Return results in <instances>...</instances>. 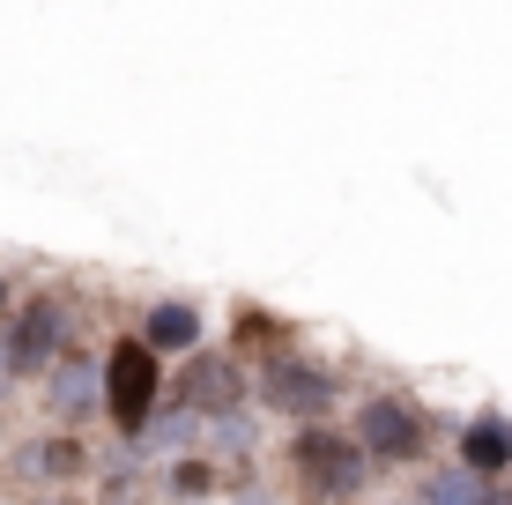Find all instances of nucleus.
Listing matches in <instances>:
<instances>
[{"label": "nucleus", "mask_w": 512, "mask_h": 505, "mask_svg": "<svg viewBox=\"0 0 512 505\" xmlns=\"http://www.w3.org/2000/svg\"><path fill=\"white\" fill-rule=\"evenodd\" d=\"M104 394H112V416H119L127 431L149 416V394H156V357H149V342H127V350L112 357V379H104Z\"/></svg>", "instance_id": "1"}, {"label": "nucleus", "mask_w": 512, "mask_h": 505, "mask_svg": "<svg viewBox=\"0 0 512 505\" xmlns=\"http://www.w3.org/2000/svg\"><path fill=\"white\" fill-rule=\"evenodd\" d=\"M268 402H275V409H297V416H320V409H327V379H320V372H297V364H282V372L268 379Z\"/></svg>", "instance_id": "2"}, {"label": "nucleus", "mask_w": 512, "mask_h": 505, "mask_svg": "<svg viewBox=\"0 0 512 505\" xmlns=\"http://www.w3.org/2000/svg\"><path fill=\"white\" fill-rule=\"evenodd\" d=\"M349 461H357V446L334 439V431H312V439H297V468H312V483H342Z\"/></svg>", "instance_id": "3"}, {"label": "nucleus", "mask_w": 512, "mask_h": 505, "mask_svg": "<svg viewBox=\"0 0 512 505\" xmlns=\"http://www.w3.org/2000/svg\"><path fill=\"white\" fill-rule=\"evenodd\" d=\"M364 446H379V454H409L416 446V424L401 416V402H372L364 409Z\"/></svg>", "instance_id": "4"}, {"label": "nucleus", "mask_w": 512, "mask_h": 505, "mask_svg": "<svg viewBox=\"0 0 512 505\" xmlns=\"http://www.w3.org/2000/svg\"><path fill=\"white\" fill-rule=\"evenodd\" d=\"M52 327H60V312H52V305H30L23 327H15V364H38L45 342H52Z\"/></svg>", "instance_id": "5"}, {"label": "nucleus", "mask_w": 512, "mask_h": 505, "mask_svg": "<svg viewBox=\"0 0 512 505\" xmlns=\"http://www.w3.org/2000/svg\"><path fill=\"white\" fill-rule=\"evenodd\" d=\"M149 335H156V342H193V312H186V305H164V312L149 320Z\"/></svg>", "instance_id": "6"}, {"label": "nucleus", "mask_w": 512, "mask_h": 505, "mask_svg": "<svg viewBox=\"0 0 512 505\" xmlns=\"http://www.w3.org/2000/svg\"><path fill=\"white\" fill-rule=\"evenodd\" d=\"M468 461H475V468H483V461H505V439H498V431H475V439H468Z\"/></svg>", "instance_id": "7"}]
</instances>
